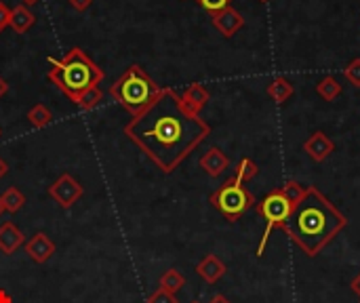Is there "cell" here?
I'll return each instance as SVG.
<instances>
[{
	"label": "cell",
	"mask_w": 360,
	"mask_h": 303,
	"mask_svg": "<svg viewBox=\"0 0 360 303\" xmlns=\"http://www.w3.org/2000/svg\"><path fill=\"white\" fill-rule=\"evenodd\" d=\"M293 208H295V206L283 196L281 190H272V192H269V194L257 204V213L261 215V219H263V224H265V230H263L261 240H259V246H257V257H261V255L265 253L269 234H272L274 230H283V226L289 222Z\"/></svg>",
	"instance_id": "obj_6"
},
{
	"label": "cell",
	"mask_w": 360,
	"mask_h": 303,
	"mask_svg": "<svg viewBox=\"0 0 360 303\" xmlns=\"http://www.w3.org/2000/svg\"><path fill=\"white\" fill-rule=\"evenodd\" d=\"M7 93H9V82L3 76H0V97H5Z\"/></svg>",
	"instance_id": "obj_29"
},
{
	"label": "cell",
	"mask_w": 360,
	"mask_h": 303,
	"mask_svg": "<svg viewBox=\"0 0 360 303\" xmlns=\"http://www.w3.org/2000/svg\"><path fill=\"white\" fill-rule=\"evenodd\" d=\"M179 99H182V106H184L186 112L198 116L200 110H202V108L207 106V101H209V91L205 89L202 84L194 82V84H190L188 89L184 91V95H179Z\"/></svg>",
	"instance_id": "obj_11"
},
{
	"label": "cell",
	"mask_w": 360,
	"mask_h": 303,
	"mask_svg": "<svg viewBox=\"0 0 360 303\" xmlns=\"http://www.w3.org/2000/svg\"><path fill=\"white\" fill-rule=\"evenodd\" d=\"M303 152H305L314 162H323V160H327V158L335 152V144H333L323 131H316L312 137L305 139Z\"/></svg>",
	"instance_id": "obj_10"
},
{
	"label": "cell",
	"mask_w": 360,
	"mask_h": 303,
	"mask_svg": "<svg viewBox=\"0 0 360 303\" xmlns=\"http://www.w3.org/2000/svg\"><path fill=\"white\" fill-rule=\"evenodd\" d=\"M70 3V7L74 9V11H80V13H84L88 7L93 5V0H68Z\"/></svg>",
	"instance_id": "obj_28"
},
{
	"label": "cell",
	"mask_w": 360,
	"mask_h": 303,
	"mask_svg": "<svg viewBox=\"0 0 360 303\" xmlns=\"http://www.w3.org/2000/svg\"><path fill=\"white\" fill-rule=\"evenodd\" d=\"M148 303H177V297H175V293H169L164 289H158L156 293H152L148 297Z\"/></svg>",
	"instance_id": "obj_25"
},
{
	"label": "cell",
	"mask_w": 360,
	"mask_h": 303,
	"mask_svg": "<svg viewBox=\"0 0 360 303\" xmlns=\"http://www.w3.org/2000/svg\"><path fill=\"white\" fill-rule=\"evenodd\" d=\"M23 244H26V236L13 222H5L0 226V253L13 255Z\"/></svg>",
	"instance_id": "obj_12"
},
{
	"label": "cell",
	"mask_w": 360,
	"mask_h": 303,
	"mask_svg": "<svg viewBox=\"0 0 360 303\" xmlns=\"http://www.w3.org/2000/svg\"><path fill=\"white\" fill-rule=\"evenodd\" d=\"M7 173H9V164H7L3 158H0V179H3V177L7 175Z\"/></svg>",
	"instance_id": "obj_31"
},
{
	"label": "cell",
	"mask_w": 360,
	"mask_h": 303,
	"mask_svg": "<svg viewBox=\"0 0 360 303\" xmlns=\"http://www.w3.org/2000/svg\"><path fill=\"white\" fill-rule=\"evenodd\" d=\"M102 101H104V93L100 91V86H93V89H88V91L76 101V106L82 108V110H93V108H97Z\"/></svg>",
	"instance_id": "obj_22"
},
{
	"label": "cell",
	"mask_w": 360,
	"mask_h": 303,
	"mask_svg": "<svg viewBox=\"0 0 360 303\" xmlns=\"http://www.w3.org/2000/svg\"><path fill=\"white\" fill-rule=\"evenodd\" d=\"M293 93H295L293 84L287 78H283V76H278L276 80H272L267 84V95L272 97L276 104H285Z\"/></svg>",
	"instance_id": "obj_16"
},
{
	"label": "cell",
	"mask_w": 360,
	"mask_h": 303,
	"mask_svg": "<svg viewBox=\"0 0 360 303\" xmlns=\"http://www.w3.org/2000/svg\"><path fill=\"white\" fill-rule=\"evenodd\" d=\"M192 303H198V301H192Z\"/></svg>",
	"instance_id": "obj_37"
},
{
	"label": "cell",
	"mask_w": 360,
	"mask_h": 303,
	"mask_svg": "<svg viewBox=\"0 0 360 303\" xmlns=\"http://www.w3.org/2000/svg\"><path fill=\"white\" fill-rule=\"evenodd\" d=\"M28 120H30L32 126H36V128H44L47 124H51L53 114H51V110H49L47 106L38 104V106H34V108L28 112Z\"/></svg>",
	"instance_id": "obj_20"
},
{
	"label": "cell",
	"mask_w": 360,
	"mask_h": 303,
	"mask_svg": "<svg viewBox=\"0 0 360 303\" xmlns=\"http://www.w3.org/2000/svg\"><path fill=\"white\" fill-rule=\"evenodd\" d=\"M230 166V158L223 154L219 148H209L202 156H200V168L211 177H219L223 170Z\"/></svg>",
	"instance_id": "obj_13"
},
{
	"label": "cell",
	"mask_w": 360,
	"mask_h": 303,
	"mask_svg": "<svg viewBox=\"0 0 360 303\" xmlns=\"http://www.w3.org/2000/svg\"><path fill=\"white\" fill-rule=\"evenodd\" d=\"M213 26H215V30H217L221 36L232 38V36L245 26V17H243L236 9L226 7V9H221V11L213 13Z\"/></svg>",
	"instance_id": "obj_8"
},
{
	"label": "cell",
	"mask_w": 360,
	"mask_h": 303,
	"mask_svg": "<svg viewBox=\"0 0 360 303\" xmlns=\"http://www.w3.org/2000/svg\"><path fill=\"white\" fill-rule=\"evenodd\" d=\"M158 284H160V289H164V291H169V293H177V291L184 289L186 278H184V274L179 272V270L171 268V270H167V272L160 276Z\"/></svg>",
	"instance_id": "obj_18"
},
{
	"label": "cell",
	"mask_w": 360,
	"mask_h": 303,
	"mask_svg": "<svg viewBox=\"0 0 360 303\" xmlns=\"http://www.w3.org/2000/svg\"><path fill=\"white\" fill-rule=\"evenodd\" d=\"M49 196L64 208H70L80 196H82V186L70 175V173H64L59 175L53 186L49 188Z\"/></svg>",
	"instance_id": "obj_7"
},
{
	"label": "cell",
	"mask_w": 360,
	"mask_h": 303,
	"mask_svg": "<svg viewBox=\"0 0 360 303\" xmlns=\"http://www.w3.org/2000/svg\"><path fill=\"white\" fill-rule=\"evenodd\" d=\"M211 303H230L226 297H223V295H215L213 299H211Z\"/></svg>",
	"instance_id": "obj_33"
},
{
	"label": "cell",
	"mask_w": 360,
	"mask_h": 303,
	"mask_svg": "<svg viewBox=\"0 0 360 303\" xmlns=\"http://www.w3.org/2000/svg\"><path fill=\"white\" fill-rule=\"evenodd\" d=\"M9 21H11V9L5 3H0V34L9 28Z\"/></svg>",
	"instance_id": "obj_27"
},
{
	"label": "cell",
	"mask_w": 360,
	"mask_h": 303,
	"mask_svg": "<svg viewBox=\"0 0 360 303\" xmlns=\"http://www.w3.org/2000/svg\"><path fill=\"white\" fill-rule=\"evenodd\" d=\"M0 303H13V299H11V295L5 291V289H0Z\"/></svg>",
	"instance_id": "obj_30"
},
{
	"label": "cell",
	"mask_w": 360,
	"mask_h": 303,
	"mask_svg": "<svg viewBox=\"0 0 360 303\" xmlns=\"http://www.w3.org/2000/svg\"><path fill=\"white\" fill-rule=\"evenodd\" d=\"M259 3H267V0H259Z\"/></svg>",
	"instance_id": "obj_36"
},
{
	"label": "cell",
	"mask_w": 360,
	"mask_h": 303,
	"mask_svg": "<svg viewBox=\"0 0 360 303\" xmlns=\"http://www.w3.org/2000/svg\"><path fill=\"white\" fill-rule=\"evenodd\" d=\"M230 3L232 0H198V5L202 9H207L209 13H217L221 9H226V7H230Z\"/></svg>",
	"instance_id": "obj_26"
},
{
	"label": "cell",
	"mask_w": 360,
	"mask_h": 303,
	"mask_svg": "<svg viewBox=\"0 0 360 303\" xmlns=\"http://www.w3.org/2000/svg\"><path fill=\"white\" fill-rule=\"evenodd\" d=\"M316 93L325 99V101H333L341 95V84L337 82L335 76H325L319 84H316Z\"/></svg>",
	"instance_id": "obj_17"
},
{
	"label": "cell",
	"mask_w": 360,
	"mask_h": 303,
	"mask_svg": "<svg viewBox=\"0 0 360 303\" xmlns=\"http://www.w3.org/2000/svg\"><path fill=\"white\" fill-rule=\"evenodd\" d=\"M26 253H28V257L32 259V262H36V264H44V262H49V259L53 257V253H55V244H53V240L44 234V232H38V234H34L26 244Z\"/></svg>",
	"instance_id": "obj_9"
},
{
	"label": "cell",
	"mask_w": 360,
	"mask_h": 303,
	"mask_svg": "<svg viewBox=\"0 0 360 303\" xmlns=\"http://www.w3.org/2000/svg\"><path fill=\"white\" fill-rule=\"evenodd\" d=\"M343 76H345V80H348L352 86H360V57L352 59V61L345 66Z\"/></svg>",
	"instance_id": "obj_24"
},
{
	"label": "cell",
	"mask_w": 360,
	"mask_h": 303,
	"mask_svg": "<svg viewBox=\"0 0 360 303\" xmlns=\"http://www.w3.org/2000/svg\"><path fill=\"white\" fill-rule=\"evenodd\" d=\"M257 164L251 160V158H243L240 162H238V166H236V179L238 182H243V184H247V182H251L255 175H257Z\"/></svg>",
	"instance_id": "obj_23"
},
{
	"label": "cell",
	"mask_w": 360,
	"mask_h": 303,
	"mask_svg": "<svg viewBox=\"0 0 360 303\" xmlns=\"http://www.w3.org/2000/svg\"><path fill=\"white\" fill-rule=\"evenodd\" d=\"M196 272L202 280H207L209 284H215L223 274H226V266H223V262L217 255H207L196 266Z\"/></svg>",
	"instance_id": "obj_14"
},
{
	"label": "cell",
	"mask_w": 360,
	"mask_h": 303,
	"mask_svg": "<svg viewBox=\"0 0 360 303\" xmlns=\"http://www.w3.org/2000/svg\"><path fill=\"white\" fill-rule=\"evenodd\" d=\"M160 91L162 89L144 72L142 66H129L126 72L110 86L112 99L133 116L144 112L160 95Z\"/></svg>",
	"instance_id": "obj_4"
},
{
	"label": "cell",
	"mask_w": 360,
	"mask_h": 303,
	"mask_svg": "<svg viewBox=\"0 0 360 303\" xmlns=\"http://www.w3.org/2000/svg\"><path fill=\"white\" fill-rule=\"evenodd\" d=\"M209 133V124L186 112L173 89H162L144 112L124 124V135L162 173H173Z\"/></svg>",
	"instance_id": "obj_1"
},
{
	"label": "cell",
	"mask_w": 360,
	"mask_h": 303,
	"mask_svg": "<svg viewBox=\"0 0 360 303\" xmlns=\"http://www.w3.org/2000/svg\"><path fill=\"white\" fill-rule=\"evenodd\" d=\"M104 70L80 47H72L61 59H49V80L74 104L104 80Z\"/></svg>",
	"instance_id": "obj_3"
},
{
	"label": "cell",
	"mask_w": 360,
	"mask_h": 303,
	"mask_svg": "<svg viewBox=\"0 0 360 303\" xmlns=\"http://www.w3.org/2000/svg\"><path fill=\"white\" fill-rule=\"evenodd\" d=\"M36 3H38V0H23V5H26V7H30V5H36Z\"/></svg>",
	"instance_id": "obj_34"
},
{
	"label": "cell",
	"mask_w": 360,
	"mask_h": 303,
	"mask_svg": "<svg viewBox=\"0 0 360 303\" xmlns=\"http://www.w3.org/2000/svg\"><path fill=\"white\" fill-rule=\"evenodd\" d=\"M0 200H3V206H5V211H9V213H17V211H21L23 204H26V196H23L21 190H17V188H7V190L3 192V196H0Z\"/></svg>",
	"instance_id": "obj_19"
},
{
	"label": "cell",
	"mask_w": 360,
	"mask_h": 303,
	"mask_svg": "<svg viewBox=\"0 0 360 303\" xmlns=\"http://www.w3.org/2000/svg\"><path fill=\"white\" fill-rule=\"evenodd\" d=\"M3 213H5V206H3V200H0V217H3Z\"/></svg>",
	"instance_id": "obj_35"
},
{
	"label": "cell",
	"mask_w": 360,
	"mask_h": 303,
	"mask_svg": "<svg viewBox=\"0 0 360 303\" xmlns=\"http://www.w3.org/2000/svg\"><path fill=\"white\" fill-rule=\"evenodd\" d=\"M281 192H283V196L295 206V204H299L301 200H303V196H305V192H307V188H303L301 184H297V182H287L283 188H281Z\"/></svg>",
	"instance_id": "obj_21"
},
{
	"label": "cell",
	"mask_w": 360,
	"mask_h": 303,
	"mask_svg": "<svg viewBox=\"0 0 360 303\" xmlns=\"http://www.w3.org/2000/svg\"><path fill=\"white\" fill-rule=\"evenodd\" d=\"M345 215L335 208L316 188H307L303 200L295 204L283 232L303 251L305 257H316L343 228Z\"/></svg>",
	"instance_id": "obj_2"
},
{
	"label": "cell",
	"mask_w": 360,
	"mask_h": 303,
	"mask_svg": "<svg viewBox=\"0 0 360 303\" xmlns=\"http://www.w3.org/2000/svg\"><path fill=\"white\" fill-rule=\"evenodd\" d=\"M352 291H354V293H356L358 297H360V274H358V276H356V278L352 280Z\"/></svg>",
	"instance_id": "obj_32"
},
{
	"label": "cell",
	"mask_w": 360,
	"mask_h": 303,
	"mask_svg": "<svg viewBox=\"0 0 360 303\" xmlns=\"http://www.w3.org/2000/svg\"><path fill=\"white\" fill-rule=\"evenodd\" d=\"M34 23H36V17H34V13L30 11V7L19 5V7L11 9V21H9V28H11L13 32L23 34V32H28Z\"/></svg>",
	"instance_id": "obj_15"
},
{
	"label": "cell",
	"mask_w": 360,
	"mask_h": 303,
	"mask_svg": "<svg viewBox=\"0 0 360 303\" xmlns=\"http://www.w3.org/2000/svg\"><path fill=\"white\" fill-rule=\"evenodd\" d=\"M211 204L226 217L228 222H236L243 215L255 204L253 194L245 188L243 182L236 177L228 179L226 184H221L217 192L211 194Z\"/></svg>",
	"instance_id": "obj_5"
}]
</instances>
